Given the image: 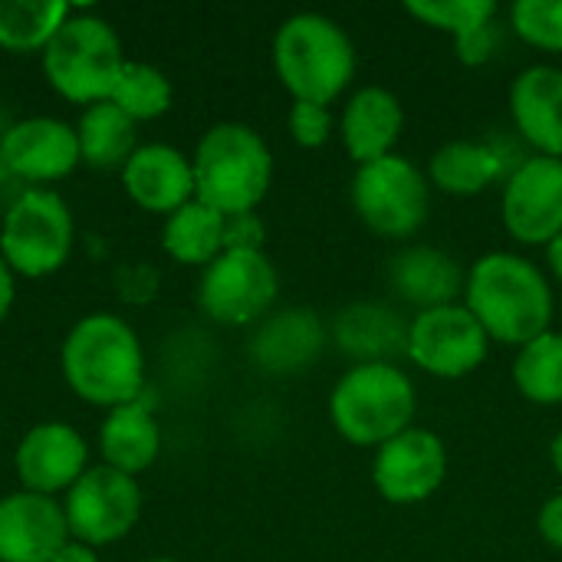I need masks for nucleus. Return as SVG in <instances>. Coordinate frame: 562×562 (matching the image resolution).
I'll use <instances>...</instances> for the list:
<instances>
[{
  "instance_id": "7ed1b4c3",
  "label": "nucleus",
  "mask_w": 562,
  "mask_h": 562,
  "mask_svg": "<svg viewBox=\"0 0 562 562\" xmlns=\"http://www.w3.org/2000/svg\"><path fill=\"white\" fill-rule=\"evenodd\" d=\"M356 43L326 13H293L273 33V69L293 102L333 105L356 76Z\"/></svg>"
},
{
  "instance_id": "9b49d317",
  "label": "nucleus",
  "mask_w": 562,
  "mask_h": 562,
  "mask_svg": "<svg viewBox=\"0 0 562 562\" xmlns=\"http://www.w3.org/2000/svg\"><path fill=\"white\" fill-rule=\"evenodd\" d=\"M277 293L280 277L263 250H224L204 267L198 303L221 326H247L267 316Z\"/></svg>"
},
{
  "instance_id": "9d476101",
  "label": "nucleus",
  "mask_w": 562,
  "mask_h": 562,
  "mask_svg": "<svg viewBox=\"0 0 562 562\" xmlns=\"http://www.w3.org/2000/svg\"><path fill=\"white\" fill-rule=\"evenodd\" d=\"M69 537L86 547H109L132 533L142 517V487L135 477L95 464L89 468L63 501Z\"/></svg>"
},
{
  "instance_id": "393cba45",
  "label": "nucleus",
  "mask_w": 562,
  "mask_h": 562,
  "mask_svg": "<svg viewBox=\"0 0 562 562\" xmlns=\"http://www.w3.org/2000/svg\"><path fill=\"white\" fill-rule=\"evenodd\" d=\"M161 247L178 263L207 267L227 250V217L194 198L165 217Z\"/></svg>"
},
{
  "instance_id": "2f4dec72",
  "label": "nucleus",
  "mask_w": 562,
  "mask_h": 562,
  "mask_svg": "<svg viewBox=\"0 0 562 562\" xmlns=\"http://www.w3.org/2000/svg\"><path fill=\"white\" fill-rule=\"evenodd\" d=\"M286 128H290V138L300 148H323L333 138V132H336V119H333L329 105L293 102L290 115H286Z\"/></svg>"
},
{
  "instance_id": "72a5a7b5",
  "label": "nucleus",
  "mask_w": 562,
  "mask_h": 562,
  "mask_svg": "<svg viewBox=\"0 0 562 562\" xmlns=\"http://www.w3.org/2000/svg\"><path fill=\"white\" fill-rule=\"evenodd\" d=\"M263 247V224L254 214L227 217V250H260Z\"/></svg>"
},
{
  "instance_id": "0eeeda50",
  "label": "nucleus",
  "mask_w": 562,
  "mask_h": 562,
  "mask_svg": "<svg viewBox=\"0 0 562 562\" xmlns=\"http://www.w3.org/2000/svg\"><path fill=\"white\" fill-rule=\"evenodd\" d=\"M352 207L375 237L408 240L428 224L431 181L412 158L395 151L356 168Z\"/></svg>"
},
{
  "instance_id": "423d86ee",
  "label": "nucleus",
  "mask_w": 562,
  "mask_h": 562,
  "mask_svg": "<svg viewBox=\"0 0 562 562\" xmlns=\"http://www.w3.org/2000/svg\"><path fill=\"white\" fill-rule=\"evenodd\" d=\"M40 56L46 82L76 105L105 102L125 66L119 33L89 13H69Z\"/></svg>"
},
{
  "instance_id": "a211bd4d",
  "label": "nucleus",
  "mask_w": 562,
  "mask_h": 562,
  "mask_svg": "<svg viewBox=\"0 0 562 562\" xmlns=\"http://www.w3.org/2000/svg\"><path fill=\"white\" fill-rule=\"evenodd\" d=\"M405 132V105L385 86H362L349 95L339 115V138L356 165L395 155Z\"/></svg>"
},
{
  "instance_id": "1a4fd4ad",
  "label": "nucleus",
  "mask_w": 562,
  "mask_h": 562,
  "mask_svg": "<svg viewBox=\"0 0 562 562\" xmlns=\"http://www.w3.org/2000/svg\"><path fill=\"white\" fill-rule=\"evenodd\" d=\"M491 339L464 303L422 310L408 319L405 356L435 379H468L487 362Z\"/></svg>"
},
{
  "instance_id": "f03ea898",
  "label": "nucleus",
  "mask_w": 562,
  "mask_h": 562,
  "mask_svg": "<svg viewBox=\"0 0 562 562\" xmlns=\"http://www.w3.org/2000/svg\"><path fill=\"white\" fill-rule=\"evenodd\" d=\"M66 385L89 405L119 408L145 395V352L138 333L115 313L82 316L59 352Z\"/></svg>"
},
{
  "instance_id": "4be33fe9",
  "label": "nucleus",
  "mask_w": 562,
  "mask_h": 562,
  "mask_svg": "<svg viewBox=\"0 0 562 562\" xmlns=\"http://www.w3.org/2000/svg\"><path fill=\"white\" fill-rule=\"evenodd\" d=\"M99 448H102V464L135 477L148 471L161 451V428L151 412L148 392L128 405H119L105 415L99 428Z\"/></svg>"
},
{
  "instance_id": "e433bc0d",
  "label": "nucleus",
  "mask_w": 562,
  "mask_h": 562,
  "mask_svg": "<svg viewBox=\"0 0 562 562\" xmlns=\"http://www.w3.org/2000/svg\"><path fill=\"white\" fill-rule=\"evenodd\" d=\"M53 562H99V553H95V547H86V543H79V540H69Z\"/></svg>"
},
{
  "instance_id": "f704fd0d",
  "label": "nucleus",
  "mask_w": 562,
  "mask_h": 562,
  "mask_svg": "<svg viewBox=\"0 0 562 562\" xmlns=\"http://www.w3.org/2000/svg\"><path fill=\"white\" fill-rule=\"evenodd\" d=\"M537 530H540V537H543L547 547H553V550H560L562 553V491L560 494H553V497L540 507V514H537Z\"/></svg>"
},
{
  "instance_id": "ea45409f",
  "label": "nucleus",
  "mask_w": 562,
  "mask_h": 562,
  "mask_svg": "<svg viewBox=\"0 0 562 562\" xmlns=\"http://www.w3.org/2000/svg\"><path fill=\"white\" fill-rule=\"evenodd\" d=\"M148 562H178V560H168V557H158V560H148Z\"/></svg>"
},
{
  "instance_id": "cd10ccee",
  "label": "nucleus",
  "mask_w": 562,
  "mask_h": 562,
  "mask_svg": "<svg viewBox=\"0 0 562 562\" xmlns=\"http://www.w3.org/2000/svg\"><path fill=\"white\" fill-rule=\"evenodd\" d=\"M510 375L527 402L543 408L562 405V333L550 329L520 346Z\"/></svg>"
},
{
  "instance_id": "6ab92c4d",
  "label": "nucleus",
  "mask_w": 562,
  "mask_h": 562,
  "mask_svg": "<svg viewBox=\"0 0 562 562\" xmlns=\"http://www.w3.org/2000/svg\"><path fill=\"white\" fill-rule=\"evenodd\" d=\"M510 115L533 155L562 158V69L550 63L527 66L510 82Z\"/></svg>"
},
{
  "instance_id": "412c9836",
  "label": "nucleus",
  "mask_w": 562,
  "mask_h": 562,
  "mask_svg": "<svg viewBox=\"0 0 562 562\" xmlns=\"http://www.w3.org/2000/svg\"><path fill=\"white\" fill-rule=\"evenodd\" d=\"M408 323L385 303H352L339 310L333 323V342L342 356L362 362H392L395 356H405Z\"/></svg>"
},
{
  "instance_id": "5701e85b",
  "label": "nucleus",
  "mask_w": 562,
  "mask_h": 562,
  "mask_svg": "<svg viewBox=\"0 0 562 562\" xmlns=\"http://www.w3.org/2000/svg\"><path fill=\"white\" fill-rule=\"evenodd\" d=\"M323 349L326 326L306 306H293L270 316L254 339V356L267 372H303L319 359Z\"/></svg>"
},
{
  "instance_id": "aec40b11",
  "label": "nucleus",
  "mask_w": 562,
  "mask_h": 562,
  "mask_svg": "<svg viewBox=\"0 0 562 562\" xmlns=\"http://www.w3.org/2000/svg\"><path fill=\"white\" fill-rule=\"evenodd\" d=\"M464 277L468 273L458 267V260L448 250L428 247V244H412L398 250L389 267L392 290L398 293V300L412 303L418 313L461 303L458 296H464Z\"/></svg>"
},
{
  "instance_id": "39448f33",
  "label": "nucleus",
  "mask_w": 562,
  "mask_h": 562,
  "mask_svg": "<svg viewBox=\"0 0 562 562\" xmlns=\"http://www.w3.org/2000/svg\"><path fill=\"white\" fill-rule=\"evenodd\" d=\"M418 392L395 362H362L339 375L329 395V422L356 448H382L415 425Z\"/></svg>"
},
{
  "instance_id": "4c0bfd02",
  "label": "nucleus",
  "mask_w": 562,
  "mask_h": 562,
  "mask_svg": "<svg viewBox=\"0 0 562 562\" xmlns=\"http://www.w3.org/2000/svg\"><path fill=\"white\" fill-rule=\"evenodd\" d=\"M547 263H550V273L562 283V234L547 244Z\"/></svg>"
},
{
  "instance_id": "c85d7f7f",
  "label": "nucleus",
  "mask_w": 562,
  "mask_h": 562,
  "mask_svg": "<svg viewBox=\"0 0 562 562\" xmlns=\"http://www.w3.org/2000/svg\"><path fill=\"white\" fill-rule=\"evenodd\" d=\"M171 99H175L171 79L158 66L138 59H125L109 95V102H115L132 122H148L165 115L171 109Z\"/></svg>"
},
{
  "instance_id": "ddd939ff",
  "label": "nucleus",
  "mask_w": 562,
  "mask_h": 562,
  "mask_svg": "<svg viewBox=\"0 0 562 562\" xmlns=\"http://www.w3.org/2000/svg\"><path fill=\"white\" fill-rule=\"evenodd\" d=\"M448 477V448L445 441L412 425L398 438L375 448L372 458V484L395 507H415L431 501Z\"/></svg>"
},
{
  "instance_id": "bb28decb",
  "label": "nucleus",
  "mask_w": 562,
  "mask_h": 562,
  "mask_svg": "<svg viewBox=\"0 0 562 562\" xmlns=\"http://www.w3.org/2000/svg\"><path fill=\"white\" fill-rule=\"evenodd\" d=\"M69 13L63 0H0V49L43 53Z\"/></svg>"
},
{
  "instance_id": "c756f323",
  "label": "nucleus",
  "mask_w": 562,
  "mask_h": 562,
  "mask_svg": "<svg viewBox=\"0 0 562 562\" xmlns=\"http://www.w3.org/2000/svg\"><path fill=\"white\" fill-rule=\"evenodd\" d=\"M405 10L418 23L441 30L451 40L468 36L487 23H497V13H501V7L494 0H408Z\"/></svg>"
},
{
  "instance_id": "7c9ffc66",
  "label": "nucleus",
  "mask_w": 562,
  "mask_h": 562,
  "mask_svg": "<svg viewBox=\"0 0 562 562\" xmlns=\"http://www.w3.org/2000/svg\"><path fill=\"white\" fill-rule=\"evenodd\" d=\"M510 30L533 49L562 53V0H517Z\"/></svg>"
},
{
  "instance_id": "20e7f679",
  "label": "nucleus",
  "mask_w": 562,
  "mask_h": 562,
  "mask_svg": "<svg viewBox=\"0 0 562 562\" xmlns=\"http://www.w3.org/2000/svg\"><path fill=\"white\" fill-rule=\"evenodd\" d=\"M194 198L224 217L254 214L273 184V155L263 135L244 122L211 125L191 158Z\"/></svg>"
},
{
  "instance_id": "f257e3e1",
  "label": "nucleus",
  "mask_w": 562,
  "mask_h": 562,
  "mask_svg": "<svg viewBox=\"0 0 562 562\" xmlns=\"http://www.w3.org/2000/svg\"><path fill=\"white\" fill-rule=\"evenodd\" d=\"M461 303L491 342L514 349L550 333L557 310L547 273L533 260L510 250H491L468 267Z\"/></svg>"
},
{
  "instance_id": "473e14b6",
  "label": "nucleus",
  "mask_w": 562,
  "mask_h": 562,
  "mask_svg": "<svg viewBox=\"0 0 562 562\" xmlns=\"http://www.w3.org/2000/svg\"><path fill=\"white\" fill-rule=\"evenodd\" d=\"M497 46H501V26L497 23H487L468 36H458L454 40V56L458 63L464 66H484L497 56Z\"/></svg>"
},
{
  "instance_id": "b1692460",
  "label": "nucleus",
  "mask_w": 562,
  "mask_h": 562,
  "mask_svg": "<svg viewBox=\"0 0 562 562\" xmlns=\"http://www.w3.org/2000/svg\"><path fill=\"white\" fill-rule=\"evenodd\" d=\"M428 181L431 188L454 194V198H474L487 191L497 178H504V155L491 142H471L454 138L445 142L431 161H428Z\"/></svg>"
},
{
  "instance_id": "4468645a",
  "label": "nucleus",
  "mask_w": 562,
  "mask_h": 562,
  "mask_svg": "<svg viewBox=\"0 0 562 562\" xmlns=\"http://www.w3.org/2000/svg\"><path fill=\"white\" fill-rule=\"evenodd\" d=\"M86 461H89V448L82 435L66 422L33 425L13 451V468L23 491L43 497L69 491L89 471Z\"/></svg>"
},
{
  "instance_id": "f8f14e48",
  "label": "nucleus",
  "mask_w": 562,
  "mask_h": 562,
  "mask_svg": "<svg viewBox=\"0 0 562 562\" xmlns=\"http://www.w3.org/2000/svg\"><path fill=\"white\" fill-rule=\"evenodd\" d=\"M501 217L514 240L547 247L562 234V158L530 155L504 181Z\"/></svg>"
},
{
  "instance_id": "dca6fc26",
  "label": "nucleus",
  "mask_w": 562,
  "mask_h": 562,
  "mask_svg": "<svg viewBox=\"0 0 562 562\" xmlns=\"http://www.w3.org/2000/svg\"><path fill=\"white\" fill-rule=\"evenodd\" d=\"M63 504L33 491L0 501V562H53L69 543Z\"/></svg>"
},
{
  "instance_id": "58836bf2",
  "label": "nucleus",
  "mask_w": 562,
  "mask_h": 562,
  "mask_svg": "<svg viewBox=\"0 0 562 562\" xmlns=\"http://www.w3.org/2000/svg\"><path fill=\"white\" fill-rule=\"evenodd\" d=\"M550 464H553V471L562 477V431H557V438L550 441Z\"/></svg>"
},
{
  "instance_id": "a878e982",
  "label": "nucleus",
  "mask_w": 562,
  "mask_h": 562,
  "mask_svg": "<svg viewBox=\"0 0 562 562\" xmlns=\"http://www.w3.org/2000/svg\"><path fill=\"white\" fill-rule=\"evenodd\" d=\"M79 155L89 168H125L135 155V122L115 102L86 105L76 125Z\"/></svg>"
},
{
  "instance_id": "f3484780",
  "label": "nucleus",
  "mask_w": 562,
  "mask_h": 562,
  "mask_svg": "<svg viewBox=\"0 0 562 562\" xmlns=\"http://www.w3.org/2000/svg\"><path fill=\"white\" fill-rule=\"evenodd\" d=\"M125 194L151 214H175L188 201H194V168L184 151L175 145L155 142L135 148V155L122 168Z\"/></svg>"
},
{
  "instance_id": "6e6552de",
  "label": "nucleus",
  "mask_w": 562,
  "mask_h": 562,
  "mask_svg": "<svg viewBox=\"0 0 562 562\" xmlns=\"http://www.w3.org/2000/svg\"><path fill=\"white\" fill-rule=\"evenodd\" d=\"M72 240L76 224L69 204L49 188H30L3 214L0 257L13 273L40 280L69 260Z\"/></svg>"
},
{
  "instance_id": "2eb2a0df",
  "label": "nucleus",
  "mask_w": 562,
  "mask_h": 562,
  "mask_svg": "<svg viewBox=\"0 0 562 562\" xmlns=\"http://www.w3.org/2000/svg\"><path fill=\"white\" fill-rule=\"evenodd\" d=\"M3 165L26 181H59L82 161L76 125L49 115L13 122L0 138Z\"/></svg>"
},
{
  "instance_id": "c9c22d12",
  "label": "nucleus",
  "mask_w": 562,
  "mask_h": 562,
  "mask_svg": "<svg viewBox=\"0 0 562 562\" xmlns=\"http://www.w3.org/2000/svg\"><path fill=\"white\" fill-rule=\"evenodd\" d=\"M13 296H16V273L7 267V260L0 257V323L7 319L10 306H13Z\"/></svg>"
}]
</instances>
